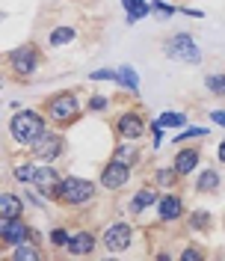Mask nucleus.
Here are the masks:
<instances>
[{"label":"nucleus","mask_w":225,"mask_h":261,"mask_svg":"<svg viewBox=\"0 0 225 261\" xmlns=\"http://www.w3.org/2000/svg\"><path fill=\"white\" fill-rule=\"evenodd\" d=\"M9 134H12L15 143H36V140L45 134V122H42V116L39 113L24 110V113L12 116V122H9Z\"/></svg>","instance_id":"f257e3e1"},{"label":"nucleus","mask_w":225,"mask_h":261,"mask_svg":"<svg viewBox=\"0 0 225 261\" xmlns=\"http://www.w3.org/2000/svg\"><path fill=\"white\" fill-rule=\"evenodd\" d=\"M57 196L63 202H68V205H83V202H89L95 196V184L83 181V178H65V181H60Z\"/></svg>","instance_id":"f03ea898"},{"label":"nucleus","mask_w":225,"mask_h":261,"mask_svg":"<svg viewBox=\"0 0 225 261\" xmlns=\"http://www.w3.org/2000/svg\"><path fill=\"white\" fill-rule=\"evenodd\" d=\"M166 57H172V60H181V63H199L202 60V54H199V45H195L193 39L187 36V33H178L172 36L169 42H166Z\"/></svg>","instance_id":"7ed1b4c3"},{"label":"nucleus","mask_w":225,"mask_h":261,"mask_svg":"<svg viewBox=\"0 0 225 261\" xmlns=\"http://www.w3.org/2000/svg\"><path fill=\"white\" fill-rule=\"evenodd\" d=\"M48 116L60 125H71V119L77 116V98L74 95H57L48 104Z\"/></svg>","instance_id":"20e7f679"},{"label":"nucleus","mask_w":225,"mask_h":261,"mask_svg":"<svg viewBox=\"0 0 225 261\" xmlns=\"http://www.w3.org/2000/svg\"><path fill=\"white\" fill-rule=\"evenodd\" d=\"M128 178H130V166H128V161H119V158H116L112 163H107L104 172H101V184H104L107 190H119V187H125Z\"/></svg>","instance_id":"39448f33"},{"label":"nucleus","mask_w":225,"mask_h":261,"mask_svg":"<svg viewBox=\"0 0 225 261\" xmlns=\"http://www.w3.org/2000/svg\"><path fill=\"white\" fill-rule=\"evenodd\" d=\"M36 63H39V57H36V48H33V45L9 50V65H12V71L21 74V77L33 74V71H36Z\"/></svg>","instance_id":"423d86ee"},{"label":"nucleus","mask_w":225,"mask_h":261,"mask_svg":"<svg viewBox=\"0 0 225 261\" xmlns=\"http://www.w3.org/2000/svg\"><path fill=\"white\" fill-rule=\"evenodd\" d=\"M60 151H63V140H60L57 134H42V137L33 143V154H36L39 161H45V163H50Z\"/></svg>","instance_id":"0eeeda50"},{"label":"nucleus","mask_w":225,"mask_h":261,"mask_svg":"<svg viewBox=\"0 0 225 261\" xmlns=\"http://www.w3.org/2000/svg\"><path fill=\"white\" fill-rule=\"evenodd\" d=\"M27 234H30V228H27V223H24L21 217H12V220H3V223H0V238H3V244L18 246V244H24Z\"/></svg>","instance_id":"6e6552de"},{"label":"nucleus","mask_w":225,"mask_h":261,"mask_svg":"<svg viewBox=\"0 0 225 261\" xmlns=\"http://www.w3.org/2000/svg\"><path fill=\"white\" fill-rule=\"evenodd\" d=\"M104 246H107L110 252H125V249L130 246V226L128 223H116V226L107 228Z\"/></svg>","instance_id":"1a4fd4ad"},{"label":"nucleus","mask_w":225,"mask_h":261,"mask_svg":"<svg viewBox=\"0 0 225 261\" xmlns=\"http://www.w3.org/2000/svg\"><path fill=\"white\" fill-rule=\"evenodd\" d=\"M119 134H122L125 140H136V137L145 134V122L136 113H125L119 119Z\"/></svg>","instance_id":"9d476101"},{"label":"nucleus","mask_w":225,"mask_h":261,"mask_svg":"<svg viewBox=\"0 0 225 261\" xmlns=\"http://www.w3.org/2000/svg\"><path fill=\"white\" fill-rule=\"evenodd\" d=\"M33 184L39 187V193H50V196H57V187H60L57 169H50V166H45V169H36V178H33Z\"/></svg>","instance_id":"9b49d317"},{"label":"nucleus","mask_w":225,"mask_h":261,"mask_svg":"<svg viewBox=\"0 0 225 261\" xmlns=\"http://www.w3.org/2000/svg\"><path fill=\"white\" fill-rule=\"evenodd\" d=\"M21 211H24V202H21L15 193H0V217H3V220L21 217Z\"/></svg>","instance_id":"f8f14e48"},{"label":"nucleus","mask_w":225,"mask_h":261,"mask_svg":"<svg viewBox=\"0 0 225 261\" xmlns=\"http://www.w3.org/2000/svg\"><path fill=\"white\" fill-rule=\"evenodd\" d=\"M195 163H199V151L195 148H184V151H178V158L172 166L178 169V175H190L195 169Z\"/></svg>","instance_id":"ddd939ff"},{"label":"nucleus","mask_w":225,"mask_h":261,"mask_svg":"<svg viewBox=\"0 0 225 261\" xmlns=\"http://www.w3.org/2000/svg\"><path fill=\"white\" fill-rule=\"evenodd\" d=\"M68 249H71V255H89L95 249V238L89 231H80V234H74L68 241Z\"/></svg>","instance_id":"4468645a"},{"label":"nucleus","mask_w":225,"mask_h":261,"mask_svg":"<svg viewBox=\"0 0 225 261\" xmlns=\"http://www.w3.org/2000/svg\"><path fill=\"white\" fill-rule=\"evenodd\" d=\"M181 211H184V205H181V199H178V196H163V199H160V217H163V220H169V223H172V220L181 217Z\"/></svg>","instance_id":"2eb2a0df"},{"label":"nucleus","mask_w":225,"mask_h":261,"mask_svg":"<svg viewBox=\"0 0 225 261\" xmlns=\"http://www.w3.org/2000/svg\"><path fill=\"white\" fill-rule=\"evenodd\" d=\"M219 187V172L216 169H205L202 175H199V181H195V190L199 193H213Z\"/></svg>","instance_id":"dca6fc26"},{"label":"nucleus","mask_w":225,"mask_h":261,"mask_svg":"<svg viewBox=\"0 0 225 261\" xmlns=\"http://www.w3.org/2000/svg\"><path fill=\"white\" fill-rule=\"evenodd\" d=\"M157 202V193L151 190V187H145V190H139V193L133 196V202H130V211H145L148 205H154Z\"/></svg>","instance_id":"f3484780"},{"label":"nucleus","mask_w":225,"mask_h":261,"mask_svg":"<svg viewBox=\"0 0 225 261\" xmlns=\"http://www.w3.org/2000/svg\"><path fill=\"white\" fill-rule=\"evenodd\" d=\"M125 9H128V21H139L151 12V6L143 3V0H125Z\"/></svg>","instance_id":"a211bd4d"},{"label":"nucleus","mask_w":225,"mask_h":261,"mask_svg":"<svg viewBox=\"0 0 225 261\" xmlns=\"http://www.w3.org/2000/svg\"><path fill=\"white\" fill-rule=\"evenodd\" d=\"M184 122H187V116L184 113H163L154 125H157V128H181Z\"/></svg>","instance_id":"6ab92c4d"},{"label":"nucleus","mask_w":225,"mask_h":261,"mask_svg":"<svg viewBox=\"0 0 225 261\" xmlns=\"http://www.w3.org/2000/svg\"><path fill=\"white\" fill-rule=\"evenodd\" d=\"M119 81L125 83V86H128L130 92H136V89H139V81H136V71H133L130 65H122V68H119Z\"/></svg>","instance_id":"aec40b11"},{"label":"nucleus","mask_w":225,"mask_h":261,"mask_svg":"<svg viewBox=\"0 0 225 261\" xmlns=\"http://www.w3.org/2000/svg\"><path fill=\"white\" fill-rule=\"evenodd\" d=\"M12 258H15V261H36V258H39V249L30 246V244H18L15 252H12Z\"/></svg>","instance_id":"412c9836"},{"label":"nucleus","mask_w":225,"mask_h":261,"mask_svg":"<svg viewBox=\"0 0 225 261\" xmlns=\"http://www.w3.org/2000/svg\"><path fill=\"white\" fill-rule=\"evenodd\" d=\"M71 39H74V30H71V27H60V30H53V36H50V45L60 48V45L71 42Z\"/></svg>","instance_id":"4be33fe9"},{"label":"nucleus","mask_w":225,"mask_h":261,"mask_svg":"<svg viewBox=\"0 0 225 261\" xmlns=\"http://www.w3.org/2000/svg\"><path fill=\"white\" fill-rule=\"evenodd\" d=\"M15 178L18 181H30L33 184V178H36V166H33V163H21V166L15 169Z\"/></svg>","instance_id":"5701e85b"},{"label":"nucleus","mask_w":225,"mask_h":261,"mask_svg":"<svg viewBox=\"0 0 225 261\" xmlns=\"http://www.w3.org/2000/svg\"><path fill=\"white\" fill-rule=\"evenodd\" d=\"M208 89H213V92H219V95H225V77L222 74H210L208 81Z\"/></svg>","instance_id":"b1692460"},{"label":"nucleus","mask_w":225,"mask_h":261,"mask_svg":"<svg viewBox=\"0 0 225 261\" xmlns=\"http://www.w3.org/2000/svg\"><path fill=\"white\" fill-rule=\"evenodd\" d=\"M175 175H178L175 166H172V169H166V166H163V169H157V181H160V184H166V187L175 181Z\"/></svg>","instance_id":"393cba45"},{"label":"nucleus","mask_w":225,"mask_h":261,"mask_svg":"<svg viewBox=\"0 0 225 261\" xmlns=\"http://www.w3.org/2000/svg\"><path fill=\"white\" fill-rule=\"evenodd\" d=\"M92 81H119V71H110V68H98V71H92Z\"/></svg>","instance_id":"a878e982"},{"label":"nucleus","mask_w":225,"mask_h":261,"mask_svg":"<svg viewBox=\"0 0 225 261\" xmlns=\"http://www.w3.org/2000/svg\"><path fill=\"white\" fill-rule=\"evenodd\" d=\"M68 241H71V238L65 234L63 228H57V231L50 234V244H53V246H68Z\"/></svg>","instance_id":"bb28decb"},{"label":"nucleus","mask_w":225,"mask_h":261,"mask_svg":"<svg viewBox=\"0 0 225 261\" xmlns=\"http://www.w3.org/2000/svg\"><path fill=\"white\" fill-rule=\"evenodd\" d=\"M208 223H210V220H208V214H205V211H195L193 214V228H208Z\"/></svg>","instance_id":"cd10ccee"},{"label":"nucleus","mask_w":225,"mask_h":261,"mask_svg":"<svg viewBox=\"0 0 225 261\" xmlns=\"http://www.w3.org/2000/svg\"><path fill=\"white\" fill-rule=\"evenodd\" d=\"M181 258H184V261H202V252H199V249H184V252H181Z\"/></svg>","instance_id":"c85d7f7f"},{"label":"nucleus","mask_w":225,"mask_h":261,"mask_svg":"<svg viewBox=\"0 0 225 261\" xmlns=\"http://www.w3.org/2000/svg\"><path fill=\"white\" fill-rule=\"evenodd\" d=\"M89 107H92V110H104V107H107V98H104V95H95L92 101H89Z\"/></svg>","instance_id":"c756f323"},{"label":"nucleus","mask_w":225,"mask_h":261,"mask_svg":"<svg viewBox=\"0 0 225 261\" xmlns=\"http://www.w3.org/2000/svg\"><path fill=\"white\" fill-rule=\"evenodd\" d=\"M190 137H205V130H202V128H190V130H184L178 140H190Z\"/></svg>","instance_id":"7c9ffc66"},{"label":"nucleus","mask_w":225,"mask_h":261,"mask_svg":"<svg viewBox=\"0 0 225 261\" xmlns=\"http://www.w3.org/2000/svg\"><path fill=\"white\" fill-rule=\"evenodd\" d=\"M154 9H157V12H160V15H172V6H166V3H160V0H157V3H154Z\"/></svg>","instance_id":"2f4dec72"},{"label":"nucleus","mask_w":225,"mask_h":261,"mask_svg":"<svg viewBox=\"0 0 225 261\" xmlns=\"http://www.w3.org/2000/svg\"><path fill=\"white\" fill-rule=\"evenodd\" d=\"M210 119H213V122H219V125H225V110H216V113H210Z\"/></svg>","instance_id":"473e14b6"},{"label":"nucleus","mask_w":225,"mask_h":261,"mask_svg":"<svg viewBox=\"0 0 225 261\" xmlns=\"http://www.w3.org/2000/svg\"><path fill=\"white\" fill-rule=\"evenodd\" d=\"M219 161L225 163V143H219Z\"/></svg>","instance_id":"72a5a7b5"}]
</instances>
